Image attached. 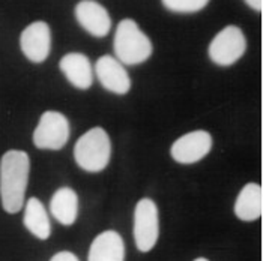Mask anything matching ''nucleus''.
<instances>
[{"mask_svg":"<svg viewBox=\"0 0 263 261\" xmlns=\"http://www.w3.org/2000/svg\"><path fill=\"white\" fill-rule=\"evenodd\" d=\"M30 161L26 152L9 150L0 161V197L8 213L20 212L24 204Z\"/></svg>","mask_w":263,"mask_h":261,"instance_id":"1","label":"nucleus"},{"mask_svg":"<svg viewBox=\"0 0 263 261\" xmlns=\"http://www.w3.org/2000/svg\"><path fill=\"white\" fill-rule=\"evenodd\" d=\"M113 48L118 61L123 65H139L152 54V42L134 20H122L118 24Z\"/></svg>","mask_w":263,"mask_h":261,"instance_id":"2","label":"nucleus"},{"mask_svg":"<svg viewBox=\"0 0 263 261\" xmlns=\"http://www.w3.org/2000/svg\"><path fill=\"white\" fill-rule=\"evenodd\" d=\"M110 137L102 128L89 129L77 140L74 147L76 162L79 164L80 168L90 173L102 171L110 162Z\"/></svg>","mask_w":263,"mask_h":261,"instance_id":"3","label":"nucleus"},{"mask_svg":"<svg viewBox=\"0 0 263 261\" xmlns=\"http://www.w3.org/2000/svg\"><path fill=\"white\" fill-rule=\"evenodd\" d=\"M247 41L238 26H227L209 44V57L220 66H230L242 57Z\"/></svg>","mask_w":263,"mask_h":261,"instance_id":"4","label":"nucleus"},{"mask_svg":"<svg viewBox=\"0 0 263 261\" xmlns=\"http://www.w3.org/2000/svg\"><path fill=\"white\" fill-rule=\"evenodd\" d=\"M158 209L151 198H142L134 210V240L140 252H149L158 240Z\"/></svg>","mask_w":263,"mask_h":261,"instance_id":"5","label":"nucleus"},{"mask_svg":"<svg viewBox=\"0 0 263 261\" xmlns=\"http://www.w3.org/2000/svg\"><path fill=\"white\" fill-rule=\"evenodd\" d=\"M69 122L59 111H45L33 132L38 149L59 150L69 140Z\"/></svg>","mask_w":263,"mask_h":261,"instance_id":"6","label":"nucleus"},{"mask_svg":"<svg viewBox=\"0 0 263 261\" xmlns=\"http://www.w3.org/2000/svg\"><path fill=\"white\" fill-rule=\"evenodd\" d=\"M212 147V137L208 131H193L173 143L172 158L179 164H194L203 159Z\"/></svg>","mask_w":263,"mask_h":261,"instance_id":"7","label":"nucleus"},{"mask_svg":"<svg viewBox=\"0 0 263 261\" xmlns=\"http://www.w3.org/2000/svg\"><path fill=\"white\" fill-rule=\"evenodd\" d=\"M23 54L33 63L44 62L51 50V32L45 21H35L29 24L20 38Z\"/></svg>","mask_w":263,"mask_h":261,"instance_id":"8","label":"nucleus"},{"mask_svg":"<svg viewBox=\"0 0 263 261\" xmlns=\"http://www.w3.org/2000/svg\"><path fill=\"white\" fill-rule=\"evenodd\" d=\"M76 18L80 26L95 38H104L111 29V18L107 9L93 0H81L76 6Z\"/></svg>","mask_w":263,"mask_h":261,"instance_id":"9","label":"nucleus"},{"mask_svg":"<svg viewBox=\"0 0 263 261\" xmlns=\"http://www.w3.org/2000/svg\"><path fill=\"white\" fill-rule=\"evenodd\" d=\"M97 77L108 92L116 95H125L131 89V80L121 62L113 56H102L95 65Z\"/></svg>","mask_w":263,"mask_h":261,"instance_id":"10","label":"nucleus"},{"mask_svg":"<svg viewBox=\"0 0 263 261\" xmlns=\"http://www.w3.org/2000/svg\"><path fill=\"white\" fill-rule=\"evenodd\" d=\"M59 66L65 77L74 87L86 90L92 86L93 71L87 56L81 53H69L62 57Z\"/></svg>","mask_w":263,"mask_h":261,"instance_id":"11","label":"nucleus"},{"mask_svg":"<svg viewBox=\"0 0 263 261\" xmlns=\"http://www.w3.org/2000/svg\"><path fill=\"white\" fill-rule=\"evenodd\" d=\"M125 245L119 233L108 230L98 234L89 249L87 261H123Z\"/></svg>","mask_w":263,"mask_h":261,"instance_id":"12","label":"nucleus"},{"mask_svg":"<svg viewBox=\"0 0 263 261\" xmlns=\"http://www.w3.org/2000/svg\"><path fill=\"white\" fill-rule=\"evenodd\" d=\"M263 212V192L260 185L247 183L235 203V215L242 221L259 219Z\"/></svg>","mask_w":263,"mask_h":261,"instance_id":"13","label":"nucleus"},{"mask_svg":"<svg viewBox=\"0 0 263 261\" xmlns=\"http://www.w3.org/2000/svg\"><path fill=\"white\" fill-rule=\"evenodd\" d=\"M50 212L62 225H72L79 213V197L76 191L71 188L58 189L50 201Z\"/></svg>","mask_w":263,"mask_h":261,"instance_id":"14","label":"nucleus"},{"mask_svg":"<svg viewBox=\"0 0 263 261\" xmlns=\"http://www.w3.org/2000/svg\"><path fill=\"white\" fill-rule=\"evenodd\" d=\"M23 222H24V227L41 240H47L51 234V224L47 215V210L44 204L35 197L29 198L26 203Z\"/></svg>","mask_w":263,"mask_h":261,"instance_id":"15","label":"nucleus"},{"mask_svg":"<svg viewBox=\"0 0 263 261\" xmlns=\"http://www.w3.org/2000/svg\"><path fill=\"white\" fill-rule=\"evenodd\" d=\"M208 2L209 0H162V5L172 12L193 14L202 11Z\"/></svg>","mask_w":263,"mask_h":261,"instance_id":"16","label":"nucleus"},{"mask_svg":"<svg viewBox=\"0 0 263 261\" xmlns=\"http://www.w3.org/2000/svg\"><path fill=\"white\" fill-rule=\"evenodd\" d=\"M50 261H79L77 258V255H74L72 252H69V251H62V252H58V254H54Z\"/></svg>","mask_w":263,"mask_h":261,"instance_id":"17","label":"nucleus"},{"mask_svg":"<svg viewBox=\"0 0 263 261\" xmlns=\"http://www.w3.org/2000/svg\"><path fill=\"white\" fill-rule=\"evenodd\" d=\"M245 3H247L251 9H254V11H257V12L262 11L263 0H245Z\"/></svg>","mask_w":263,"mask_h":261,"instance_id":"18","label":"nucleus"},{"mask_svg":"<svg viewBox=\"0 0 263 261\" xmlns=\"http://www.w3.org/2000/svg\"><path fill=\"white\" fill-rule=\"evenodd\" d=\"M194 261H209V260H206V258H197V260H194Z\"/></svg>","mask_w":263,"mask_h":261,"instance_id":"19","label":"nucleus"}]
</instances>
